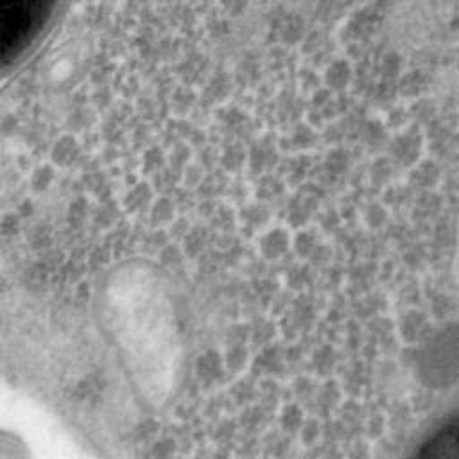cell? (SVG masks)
<instances>
[{
    "mask_svg": "<svg viewBox=\"0 0 459 459\" xmlns=\"http://www.w3.org/2000/svg\"><path fill=\"white\" fill-rule=\"evenodd\" d=\"M405 459H459V409L430 425Z\"/></svg>",
    "mask_w": 459,
    "mask_h": 459,
    "instance_id": "7a4b0ae2",
    "label": "cell"
},
{
    "mask_svg": "<svg viewBox=\"0 0 459 459\" xmlns=\"http://www.w3.org/2000/svg\"><path fill=\"white\" fill-rule=\"evenodd\" d=\"M0 459H30V452L18 436L0 430Z\"/></svg>",
    "mask_w": 459,
    "mask_h": 459,
    "instance_id": "3957f363",
    "label": "cell"
},
{
    "mask_svg": "<svg viewBox=\"0 0 459 459\" xmlns=\"http://www.w3.org/2000/svg\"><path fill=\"white\" fill-rule=\"evenodd\" d=\"M54 5L39 2H0V75L32 54L47 36Z\"/></svg>",
    "mask_w": 459,
    "mask_h": 459,
    "instance_id": "6da1fadb",
    "label": "cell"
}]
</instances>
